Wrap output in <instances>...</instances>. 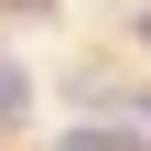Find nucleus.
Instances as JSON below:
<instances>
[{
	"label": "nucleus",
	"mask_w": 151,
	"mask_h": 151,
	"mask_svg": "<svg viewBox=\"0 0 151 151\" xmlns=\"http://www.w3.org/2000/svg\"><path fill=\"white\" fill-rule=\"evenodd\" d=\"M11 108H22V76H11V65H0V119H11Z\"/></svg>",
	"instance_id": "1"
},
{
	"label": "nucleus",
	"mask_w": 151,
	"mask_h": 151,
	"mask_svg": "<svg viewBox=\"0 0 151 151\" xmlns=\"http://www.w3.org/2000/svg\"><path fill=\"white\" fill-rule=\"evenodd\" d=\"M65 151H119V140H108V129H86V140H65Z\"/></svg>",
	"instance_id": "2"
},
{
	"label": "nucleus",
	"mask_w": 151,
	"mask_h": 151,
	"mask_svg": "<svg viewBox=\"0 0 151 151\" xmlns=\"http://www.w3.org/2000/svg\"><path fill=\"white\" fill-rule=\"evenodd\" d=\"M140 43H151V11H140Z\"/></svg>",
	"instance_id": "3"
},
{
	"label": "nucleus",
	"mask_w": 151,
	"mask_h": 151,
	"mask_svg": "<svg viewBox=\"0 0 151 151\" xmlns=\"http://www.w3.org/2000/svg\"><path fill=\"white\" fill-rule=\"evenodd\" d=\"M32 11H43V0H32Z\"/></svg>",
	"instance_id": "4"
}]
</instances>
